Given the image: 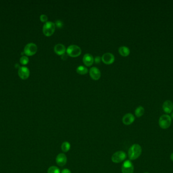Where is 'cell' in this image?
<instances>
[{
  "label": "cell",
  "mask_w": 173,
  "mask_h": 173,
  "mask_svg": "<svg viewBox=\"0 0 173 173\" xmlns=\"http://www.w3.org/2000/svg\"><path fill=\"white\" fill-rule=\"evenodd\" d=\"M141 146L138 144H134L131 146L128 151V157L130 160H135L139 157L142 153Z\"/></svg>",
  "instance_id": "6da1fadb"
},
{
  "label": "cell",
  "mask_w": 173,
  "mask_h": 173,
  "mask_svg": "<svg viewBox=\"0 0 173 173\" xmlns=\"http://www.w3.org/2000/svg\"><path fill=\"white\" fill-rule=\"evenodd\" d=\"M158 124L160 128L164 130L168 129L172 124V118L168 114H164L159 118Z\"/></svg>",
  "instance_id": "7a4b0ae2"
},
{
  "label": "cell",
  "mask_w": 173,
  "mask_h": 173,
  "mask_svg": "<svg viewBox=\"0 0 173 173\" xmlns=\"http://www.w3.org/2000/svg\"><path fill=\"white\" fill-rule=\"evenodd\" d=\"M55 24L51 22H47L44 24L43 28L44 34L46 36H50L55 32Z\"/></svg>",
  "instance_id": "3957f363"
},
{
  "label": "cell",
  "mask_w": 173,
  "mask_h": 173,
  "mask_svg": "<svg viewBox=\"0 0 173 173\" xmlns=\"http://www.w3.org/2000/svg\"><path fill=\"white\" fill-rule=\"evenodd\" d=\"M80 47L76 45H71L69 46L66 49V52L68 56L75 58L80 56L81 54Z\"/></svg>",
  "instance_id": "277c9868"
},
{
  "label": "cell",
  "mask_w": 173,
  "mask_h": 173,
  "mask_svg": "<svg viewBox=\"0 0 173 173\" xmlns=\"http://www.w3.org/2000/svg\"><path fill=\"white\" fill-rule=\"evenodd\" d=\"M127 158V154L122 151H118L114 153L112 157V162L118 164L124 161Z\"/></svg>",
  "instance_id": "5b68a950"
},
{
  "label": "cell",
  "mask_w": 173,
  "mask_h": 173,
  "mask_svg": "<svg viewBox=\"0 0 173 173\" xmlns=\"http://www.w3.org/2000/svg\"><path fill=\"white\" fill-rule=\"evenodd\" d=\"M37 50L38 47L36 44L30 43L28 44L24 47V52L26 56H32L36 54Z\"/></svg>",
  "instance_id": "8992f818"
},
{
  "label": "cell",
  "mask_w": 173,
  "mask_h": 173,
  "mask_svg": "<svg viewBox=\"0 0 173 173\" xmlns=\"http://www.w3.org/2000/svg\"><path fill=\"white\" fill-rule=\"evenodd\" d=\"M134 167L131 160L124 161L122 166V173H134Z\"/></svg>",
  "instance_id": "52a82bcc"
},
{
  "label": "cell",
  "mask_w": 173,
  "mask_h": 173,
  "mask_svg": "<svg viewBox=\"0 0 173 173\" xmlns=\"http://www.w3.org/2000/svg\"><path fill=\"white\" fill-rule=\"evenodd\" d=\"M67 157L66 154L61 153L57 155L56 158V162L60 167H64L67 163Z\"/></svg>",
  "instance_id": "ba28073f"
},
{
  "label": "cell",
  "mask_w": 173,
  "mask_h": 173,
  "mask_svg": "<svg viewBox=\"0 0 173 173\" xmlns=\"http://www.w3.org/2000/svg\"><path fill=\"white\" fill-rule=\"evenodd\" d=\"M30 70L26 66H21L18 70V75L22 79L25 80L28 79L30 76Z\"/></svg>",
  "instance_id": "9c48e42d"
},
{
  "label": "cell",
  "mask_w": 173,
  "mask_h": 173,
  "mask_svg": "<svg viewBox=\"0 0 173 173\" xmlns=\"http://www.w3.org/2000/svg\"><path fill=\"white\" fill-rule=\"evenodd\" d=\"M114 56L112 54L107 52L104 54L101 58V60L105 64H109L114 62Z\"/></svg>",
  "instance_id": "30bf717a"
},
{
  "label": "cell",
  "mask_w": 173,
  "mask_h": 173,
  "mask_svg": "<svg viewBox=\"0 0 173 173\" xmlns=\"http://www.w3.org/2000/svg\"><path fill=\"white\" fill-rule=\"evenodd\" d=\"M135 116L132 114L127 113L123 116L122 121L125 125L129 126L133 123L135 121Z\"/></svg>",
  "instance_id": "8fae6325"
},
{
  "label": "cell",
  "mask_w": 173,
  "mask_h": 173,
  "mask_svg": "<svg viewBox=\"0 0 173 173\" xmlns=\"http://www.w3.org/2000/svg\"><path fill=\"white\" fill-rule=\"evenodd\" d=\"M90 75L91 78L94 80H98L101 76V72L99 69L96 67H92L90 70Z\"/></svg>",
  "instance_id": "7c38bea8"
},
{
  "label": "cell",
  "mask_w": 173,
  "mask_h": 173,
  "mask_svg": "<svg viewBox=\"0 0 173 173\" xmlns=\"http://www.w3.org/2000/svg\"><path fill=\"white\" fill-rule=\"evenodd\" d=\"M163 109L165 113L167 114L171 113L173 110V103L171 100H166L163 104Z\"/></svg>",
  "instance_id": "4fadbf2b"
},
{
  "label": "cell",
  "mask_w": 173,
  "mask_h": 173,
  "mask_svg": "<svg viewBox=\"0 0 173 173\" xmlns=\"http://www.w3.org/2000/svg\"><path fill=\"white\" fill-rule=\"evenodd\" d=\"M82 60L84 64L86 65V66H90L93 64L94 61V58L91 54H86L84 56Z\"/></svg>",
  "instance_id": "5bb4252c"
},
{
  "label": "cell",
  "mask_w": 173,
  "mask_h": 173,
  "mask_svg": "<svg viewBox=\"0 0 173 173\" xmlns=\"http://www.w3.org/2000/svg\"><path fill=\"white\" fill-rule=\"evenodd\" d=\"M54 50L55 53L58 55H63L66 53V50L65 46L62 44H56L54 46Z\"/></svg>",
  "instance_id": "9a60e30c"
},
{
  "label": "cell",
  "mask_w": 173,
  "mask_h": 173,
  "mask_svg": "<svg viewBox=\"0 0 173 173\" xmlns=\"http://www.w3.org/2000/svg\"><path fill=\"white\" fill-rule=\"evenodd\" d=\"M118 52L120 55L123 56H127L130 53V50L128 47L126 46H121L118 48Z\"/></svg>",
  "instance_id": "2e32d148"
},
{
  "label": "cell",
  "mask_w": 173,
  "mask_h": 173,
  "mask_svg": "<svg viewBox=\"0 0 173 173\" xmlns=\"http://www.w3.org/2000/svg\"><path fill=\"white\" fill-rule=\"evenodd\" d=\"M144 108L142 106H139L137 107L135 111V115L137 117H140L143 115L144 113Z\"/></svg>",
  "instance_id": "e0dca14e"
},
{
  "label": "cell",
  "mask_w": 173,
  "mask_h": 173,
  "mask_svg": "<svg viewBox=\"0 0 173 173\" xmlns=\"http://www.w3.org/2000/svg\"><path fill=\"white\" fill-rule=\"evenodd\" d=\"M70 147L71 146L70 143L67 141H65L61 145V150L64 152H68L70 149Z\"/></svg>",
  "instance_id": "ac0fdd59"
},
{
  "label": "cell",
  "mask_w": 173,
  "mask_h": 173,
  "mask_svg": "<svg viewBox=\"0 0 173 173\" xmlns=\"http://www.w3.org/2000/svg\"><path fill=\"white\" fill-rule=\"evenodd\" d=\"M76 72H77V73L80 74L84 75V74H86L88 73V69L86 68V67L82 66H78L76 68Z\"/></svg>",
  "instance_id": "d6986e66"
},
{
  "label": "cell",
  "mask_w": 173,
  "mask_h": 173,
  "mask_svg": "<svg viewBox=\"0 0 173 173\" xmlns=\"http://www.w3.org/2000/svg\"><path fill=\"white\" fill-rule=\"evenodd\" d=\"M47 172L48 173H61V172L58 169V168L56 166H51L49 167Z\"/></svg>",
  "instance_id": "ffe728a7"
},
{
  "label": "cell",
  "mask_w": 173,
  "mask_h": 173,
  "mask_svg": "<svg viewBox=\"0 0 173 173\" xmlns=\"http://www.w3.org/2000/svg\"><path fill=\"white\" fill-rule=\"evenodd\" d=\"M28 62H29V59L26 56H22L20 59V62L23 65L28 64Z\"/></svg>",
  "instance_id": "44dd1931"
},
{
  "label": "cell",
  "mask_w": 173,
  "mask_h": 173,
  "mask_svg": "<svg viewBox=\"0 0 173 173\" xmlns=\"http://www.w3.org/2000/svg\"><path fill=\"white\" fill-rule=\"evenodd\" d=\"M55 26L58 28H62L63 26H64V22H62L61 20H57L55 22Z\"/></svg>",
  "instance_id": "7402d4cb"
},
{
  "label": "cell",
  "mask_w": 173,
  "mask_h": 173,
  "mask_svg": "<svg viewBox=\"0 0 173 173\" xmlns=\"http://www.w3.org/2000/svg\"><path fill=\"white\" fill-rule=\"evenodd\" d=\"M40 20L41 22H47L48 20V17L45 14H42L40 16Z\"/></svg>",
  "instance_id": "603a6c76"
},
{
  "label": "cell",
  "mask_w": 173,
  "mask_h": 173,
  "mask_svg": "<svg viewBox=\"0 0 173 173\" xmlns=\"http://www.w3.org/2000/svg\"><path fill=\"white\" fill-rule=\"evenodd\" d=\"M101 60V58H100V56H96V57L95 58V62H96V64H98V63H99V62H100Z\"/></svg>",
  "instance_id": "cb8c5ba5"
},
{
  "label": "cell",
  "mask_w": 173,
  "mask_h": 173,
  "mask_svg": "<svg viewBox=\"0 0 173 173\" xmlns=\"http://www.w3.org/2000/svg\"><path fill=\"white\" fill-rule=\"evenodd\" d=\"M61 173H72L71 171H70L69 169H64L62 170V171H61Z\"/></svg>",
  "instance_id": "d4e9b609"
},
{
  "label": "cell",
  "mask_w": 173,
  "mask_h": 173,
  "mask_svg": "<svg viewBox=\"0 0 173 173\" xmlns=\"http://www.w3.org/2000/svg\"><path fill=\"white\" fill-rule=\"evenodd\" d=\"M64 58H66H66H67V56L66 55V54H63V55H62V57H61V58L64 60Z\"/></svg>",
  "instance_id": "484cf974"
},
{
  "label": "cell",
  "mask_w": 173,
  "mask_h": 173,
  "mask_svg": "<svg viewBox=\"0 0 173 173\" xmlns=\"http://www.w3.org/2000/svg\"><path fill=\"white\" fill-rule=\"evenodd\" d=\"M170 158H171V160H172V161H173V152L171 154Z\"/></svg>",
  "instance_id": "4316f807"
},
{
  "label": "cell",
  "mask_w": 173,
  "mask_h": 173,
  "mask_svg": "<svg viewBox=\"0 0 173 173\" xmlns=\"http://www.w3.org/2000/svg\"><path fill=\"white\" fill-rule=\"evenodd\" d=\"M171 117L172 118V119H173V112L171 114Z\"/></svg>",
  "instance_id": "83f0119b"
},
{
  "label": "cell",
  "mask_w": 173,
  "mask_h": 173,
  "mask_svg": "<svg viewBox=\"0 0 173 173\" xmlns=\"http://www.w3.org/2000/svg\"><path fill=\"white\" fill-rule=\"evenodd\" d=\"M148 173V172H145V173Z\"/></svg>",
  "instance_id": "f1b7e54d"
}]
</instances>
